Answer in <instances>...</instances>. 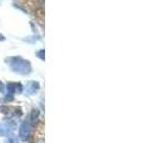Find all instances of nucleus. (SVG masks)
I'll return each instance as SVG.
<instances>
[{
    "label": "nucleus",
    "mask_w": 158,
    "mask_h": 143,
    "mask_svg": "<svg viewBox=\"0 0 158 143\" xmlns=\"http://www.w3.org/2000/svg\"><path fill=\"white\" fill-rule=\"evenodd\" d=\"M4 89H5V86H4V84L0 81V92H4Z\"/></svg>",
    "instance_id": "0eeeda50"
},
{
    "label": "nucleus",
    "mask_w": 158,
    "mask_h": 143,
    "mask_svg": "<svg viewBox=\"0 0 158 143\" xmlns=\"http://www.w3.org/2000/svg\"><path fill=\"white\" fill-rule=\"evenodd\" d=\"M4 40H5V37H4L2 35H0V42H1V41H4Z\"/></svg>",
    "instance_id": "6e6552de"
},
{
    "label": "nucleus",
    "mask_w": 158,
    "mask_h": 143,
    "mask_svg": "<svg viewBox=\"0 0 158 143\" xmlns=\"http://www.w3.org/2000/svg\"><path fill=\"white\" fill-rule=\"evenodd\" d=\"M10 61H13V62H7L11 68L17 73H20V74H29L31 72V64L29 61L24 60L22 57H10L8 58Z\"/></svg>",
    "instance_id": "f257e3e1"
},
{
    "label": "nucleus",
    "mask_w": 158,
    "mask_h": 143,
    "mask_svg": "<svg viewBox=\"0 0 158 143\" xmlns=\"http://www.w3.org/2000/svg\"><path fill=\"white\" fill-rule=\"evenodd\" d=\"M7 91L8 93L12 95L13 93H20L22 91H23V87H22V85H19V84H13V82H10L7 84Z\"/></svg>",
    "instance_id": "7ed1b4c3"
},
{
    "label": "nucleus",
    "mask_w": 158,
    "mask_h": 143,
    "mask_svg": "<svg viewBox=\"0 0 158 143\" xmlns=\"http://www.w3.org/2000/svg\"><path fill=\"white\" fill-rule=\"evenodd\" d=\"M38 88H40V85H38V82H36V81H30L27 85H26V93H29V94H35L37 91H38Z\"/></svg>",
    "instance_id": "20e7f679"
},
{
    "label": "nucleus",
    "mask_w": 158,
    "mask_h": 143,
    "mask_svg": "<svg viewBox=\"0 0 158 143\" xmlns=\"http://www.w3.org/2000/svg\"><path fill=\"white\" fill-rule=\"evenodd\" d=\"M7 143H13V142H12V140L10 138V140H8V141H7Z\"/></svg>",
    "instance_id": "1a4fd4ad"
},
{
    "label": "nucleus",
    "mask_w": 158,
    "mask_h": 143,
    "mask_svg": "<svg viewBox=\"0 0 158 143\" xmlns=\"http://www.w3.org/2000/svg\"><path fill=\"white\" fill-rule=\"evenodd\" d=\"M37 56L40 57V60H44V50H40V51L37 53Z\"/></svg>",
    "instance_id": "423d86ee"
},
{
    "label": "nucleus",
    "mask_w": 158,
    "mask_h": 143,
    "mask_svg": "<svg viewBox=\"0 0 158 143\" xmlns=\"http://www.w3.org/2000/svg\"><path fill=\"white\" fill-rule=\"evenodd\" d=\"M10 131V125L6 123H0V136H5Z\"/></svg>",
    "instance_id": "39448f33"
},
{
    "label": "nucleus",
    "mask_w": 158,
    "mask_h": 143,
    "mask_svg": "<svg viewBox=\"0 0 158 143\" xmlns=\"http://www.w3.org/2000/svg\"><path fill=\"white\" fill-rule=\"evenodd\" d=\"M30 131H31V122L29 119H26L22 124L20 130H19V136L22 140H27V137L30 135Z\"/></svg>",
    "instance_id": "f03ea898"
}]
</instances>
